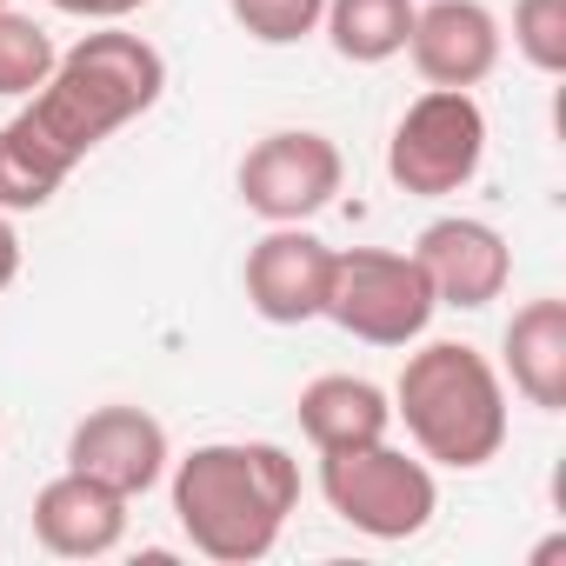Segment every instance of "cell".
<instances>
[{"label":"cell","mask_w":566,"mask_h":566,"mask_svg":"<svg viewBox=\"0 0 566 566\" xmlns=\"http://www.w3.org/2000/svg\"><path fill=\"white\" fill-rule=\"evenodd\" d=\"M500 380H513V394L539 413L566 407V301L559 294L513 307L500 334Z\"/></svg>","instance_id":"4fadbf2b"},{"label":"cell","mask_w":566,"mask_h":566,"mask_svg":"<svg viewBox=\"0 0 566 566\" xmlns=\"http://www.w3.org/2000/svg\"><path fill=\"white\" fill-rule=\"evenodd\" d=\"M394 420L427 467L480 473L506 447V380L467 340H427L394 380Z\"/></svg>","instance_id":"3957f363"},{"label":"cell","mask_w":566,"mask_h":566,"mask_svg":"<svg viewBox=\"0 0 566 566\" xmlns=\"http://www.w3.org/2000/svg\"><path fill=\"white\" fill-rule=\"evenodd\" d=\"M127 493L87 480V473H54L41 493H34V539L54 553V559H101L127 539Z\"/></svg>","instance_id":"7c38bea8"},{"label":"cell","mask_w":566,"mask_h":566,"mask_svg":"<svg viewBox=\"0 0 566 566\" xmlns=\"http://www.w3.org/2000/svg\"><path fill=\"white\" fill-rule=\"evenodd\" d=\"M301 433L314 440V453H354L394 433V394L374 387L367 374H321L301 387L294 400Z\"/></svg>","instance_id":"5bb4252c"},{"label":"cell","mask_w":566,"mask_h":566,"mask_svg":"<svg viewBox=\"0 0 566 566\" xmlns=\"http://www.w3.org/2000/svg\"><path fill=\"white\" fill-rule=\"evenodd\" d=\"M433 314H440V301L413 253L334 247V287H327L321 321H334L340 334H354L367 347H413V340H427Z\"/></svg>","instance_id":"277c9868"},{"label":"cell","mask_w":566,"mask_h":566,"mask_svg":"<svg viewBox=\"0 0 566 566\" xmlns=\"http://www.w3.org/2000/svg\"><path fill=\"white\" fill-rule=\"evenodd\" d=\"M321 34L334 41L340 61H354V67H387V61L407 54L413 0H327Z\"/></svg>","instance_id":"9a60e30c"},{"label":"cell","mask_w":566,"mask_h":566,"mask_svg":"<svg viewBox=\"0 0 566 566\" xmlns=\"http://www.w3.org/2000/svg\"><path fill=\"white\" fill-rule=\"evenodd\" d=\"M227 14H233L240 34L260 41V48H294V41L321 34L327 0H227Z\"/></svg>","instance_id":"ac0fdd59"},{"label":"cell","mask_w":566,"mask_h":566,"mask_svg":"<svg viewBox=\"0 0 566 566\" xmlns=\"http://www.w3.org/2000/svg\"><path fill=\"white\" fill-rule=\"evenodd\" d=\"M347 180V160L340 147L321 134V127H273L260 134L240 167H233V193L247 213H260L266 227H294V220H314L321 207H334Z\"/></svg>","instance_id":"52a82bcc"},{"label":"cell","mask_w":566,"mask_h":566,"mask_svg":"<svg viewBox=\"0 0 566 566\" xmlns=\"http://www.w3.org/2000/svg\"><path fill=\"white\" fill-rule=\"evenodd\" d=\"M513 54L533 74H566V0H513Z\"/></svg>","instance_id":"d6986e66"},{"label":"cell","mask_w":566,"mask_h":566,"mask_svg":"<svg viewBox=\"0 0 566 566\" xmlns=\"http://www.w3.org/2000/svg\"><path fill=\"white\" fill-rule=\"evenodd\" d=\"M486 167V107L473 87H427L387 140V180L413 200H447Z\"/></svg>","instance_id":"5b68a950"},{"label":"cell","mask_w":566,"mask_h":566,"mask_svg":"<svg viewBox=\"0 0 566 566\" xmlns=\"http://www.w3.org/2000/svg\"><path fill=\"white\" fill-rule=\"evenodd\" d=\"M67 187V167H54L21 120L0 127V213H41Z\"/></svg>","instance_id":"2e32d148"},{"label":"cell","mask_w":566,"mask_h":566,"mask_svg":"<svg viewBox=\"0 0 566 566\" xmlns=\"http://www.w3.org/2000/svg\"><path fill=\"white\" fill-rule=\"evenodd\" d=\"M174 520L193 553L220 566L266 559L301 506V467L273 440H207L174 460Z\"/></svg>","instance_id":"7a4b0ae2"},{"label":"cell","mask_w":566,"mask_h":566,"mask_svg":"<svg viewBox=\"0 0 566 566\" xmlns=\"http://www.w3.org/2000/svg\"><path fill=\"white\" fill-rule=\"evenodd\" d=\"M54 61H61V48L48 41L41 21L0 8V101H28L34 87H48Z\"/></svg>","instance_id":"e0dca14e"},{"label":"cell","mask_w":566,"mask_h":566,"mask_svg":"<svg viewBox=\"0 0 566 566\" xmlns=\"http://www.w3.org/2000/svg\"><path fill=\"white\" fill-rule=\"evenodd\" d=\"M67 467L87 473V480H101V486H114V493H127V500H140V493H154V486L167 480L174 447H167V427H160L147 407L107 400V407H94L87 420H74V433H67Z\"/></svg>","instance_id":"30bf717a"},{"label":"cell","mask_w":566,"mask_h":566,"mask_svg":"<svg viewBox=\"0 0 566 566\" xmlns=\"http://www.w3.org/2000/svg\"><path fill=\"white\" fill-rule=\"evenodd\" d=\"M321 493H327L334 520H347L367 539H413L440 513L433 467L387 440L354 447V453H321Z\"/></svg>","instance_id":"8992f818"},{"label":"cell","mask_w":566,"mask_h":566,"mask_svg":"<svg viewBox=\"0 0 566 566\" xmlns=\"http://www.w3.org/2000/svg\"><path fill=\"white\" fill-rule=\"evenodd\" d=\"M160 94H167V61H160V48H154L147 34H127L120 21H107V28L81 34V41L54 61L48 87H34L14 120L28 127V140H34L54 167L74 174L101 140H114L127 120H140Z\"/></svg>","instance_id":"6da1fadb"},{"label":"cell","mask_w":566,"mask_h":566,"mask_svg":"<svg viewBox=\"0 0 566 566\" xmlns=\"http://www.w3.org/2000/svg\"><path fill=\"white\" fill-rule=\"evenodd\" d=\"M500 48L506 34L486 0H427V8H413L407 54L427 87H480L500 67Z\"/></svg>","instance_id":"8fae6325"},{"label":"cell","mask_w":566,"mask_h":566,"mask_svg":"<svg viewBox=\"0 0 566 566\" xmlns=\"http://www.w3.org/2000/svg\"><path fill=\"white\" fill-rule=\"evenodd\" d=\"M240 287H247V307H253L266 327H307V321L327 314L334 247H327L307 220H294V227H266V233L247 247Z\"/></svg>","instance_id":"ba28073f"},{"label":"cell","mask_w":566,"mask_h":566,"mask_svg":"<svg viewBox=\"0 0 566 566\" xmlns=\"http://www.w3.org/2000/svg\"><path fill=\"white\" fill-rule=\"evenodd\" d=\"M54 14H74V21H94V28H107V21H127V14H140L147 0H48Z\"/></svg>","instance_id":"ffe728a7"},{"label":"cell","mask_w":566,"mask_h":566,"mask_svg":"<svg viewBox=\"0 0 566 566\" xmlns=\"http://www.w3.org/2000/svg\"><path fill=\"white\" fill-rule=\"evenodd\" d=\"M14 280H21V227H14V213H0V294Z\"/></svg>","instance_id":"44dd1931"},{"label":"cell","mask_w":566,"mask_h":566,"mask_svg":"<svg viewBox=\"0 0 566 566\" xmlns=\"http://www.w3.org/2000/svg\"><path fill=\"white\" fill-rule=\"evenodd\" d=\"M413 260L427 273V287L440 307H460V314H480L506 294L513 280V247L493 220H473V213H447V220H427L420 240H413Z\"/></svg>","instance_id":"9c48e42d"},{"label":"cell","mask_w":566,"mask_h":566,"mask_svg":"<svg viewBox=\"0 0 566 566\" xmlns=\"http://www.w3.org/2000/svg\"><path fill=\"white\" fill-rule=\"evenodd\" d=\"M0 8H14V0H0Z\"/></svg>","instance_id":"7402d4cb"}]
</instances>
